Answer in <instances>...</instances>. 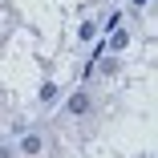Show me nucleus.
<instances>
[{"label": "nucleus", "mask_w": 158, "mask_h": 158, "mask_svg": "<svg viewBox=\"0 0 158 158\" xmlns=\"http://www.w3.org/2000/svg\"><path fill=\"white\" fill-rule=\"evenodd\" d=\"M12 150H16V154H28V158H37V154H45V138H41V134H24Z\"/></svg>", "instance_id": "1"}, {"label": "nucleus", "mask_w": 158, "mask_h": 158, "mask_svg": "<svg viewBox=\"0 0 158 158\" xmlns=\"http://www.w3.org/2000/svg\"><path fill=\"white\" fill-rule=\"evenodd\" d=\"M134 4H138V8H142V4H150V0H134Z\"/></svg>", "instance_id": "3"}, {"label": "nucleus", "mask_w": 158, "mask_h": 158, "mask_svg": "<svg viewBox=\"0 0 158 158\" xmlns=\"http://www.w3.org/2000/svg\"><path fill=\"white\" fill-rule=\"evenodd\" d=\"M89 106H93V102H89V93H73V98L65 102L69 114H89Z\"/></svg>", "instance_id": "2"}]
</instances>
